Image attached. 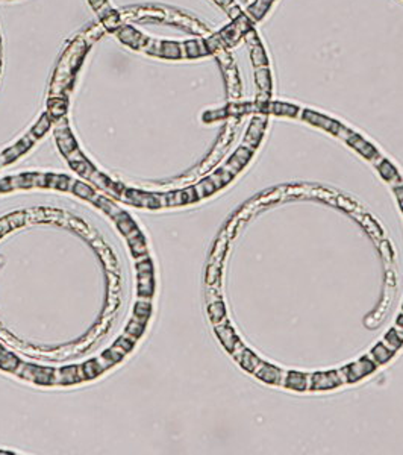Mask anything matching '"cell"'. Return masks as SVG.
<instances>
[{
    "instance_id": "6da1fadb",
    "label": "cell",
    "mask_w": 403,
    "mask_h": 455,
    "mask_svg": "<svg viewBox=\"0 0 403 455\" xmlns=\"http://www.w3.org/2000/svg\"><path fill=\"white\" fill-rule=\"evenodd\" d=\"M20 378L29 379V381L41 385H50L53 381L55 370L50 368H41V366H34V364H24L20 363L16 372Z\"/></svg>"
},
{
    "instance_id": "7a4b0ae2",
    "label": "cell",
    "mask_w": 403,
    "mask_h": 455,
    "mask_svg": "<svg viewBox=\"0 0 403 455\" xmlns=\"http://www.w3.org/2000/svg\"><path fill=\"white\" fill-rule=\"evenodd\" d=\"M136 275H138V296L150 298L155 292V280H153V267L152 261L149 258H143L136 262Z\"/></svg>"
},
{
    "instance_id": "3957f363",
    "label": "cell",
    "mask_w": 403,
    "mask_h": 455,
    "mask_svg": "<svg viewBox=\"0 0 403 455\" xmlns=\"http://www.w3.org/2000/svg\"><path fill=\"white\" fill-rule=\"evenodd\" d=\"M377 368V364L371 357H362L358 361L346 366L347 372V383H358L362 378L371 375Z\"/></svg>"
},
{
    "instance_id": "277c9868",
    "label": "cell",
    "mask_w": 403,
    "mask_h": 455,
    "mask_svg": "<svg viewBox=\"0 0 403 455\" xmlns=\"http://www.w3.org/2000/svg\"><path fill=\"white\" fill-rule=\"evenodd\" d=\"M341 378H339L336 370L331 372H317L309 375V390L314 391H324V390H332L341 385Z\"/></svg>"
},
{
    "instance_id": "5b68a950",
    "label": "cell",
    "mask_w": 403,
    "mask_h": 455,
    "mask_svg": "<svg viewBox=\"0 0 403 455\" xmlns=\"http://www.w3.org/2000/svg\"><path fill=\"white\" fill-rule=\"evenodd\" d=\"M232 355L238 361V364H240L244 370L250 372V373H255V370L262 364V360L258 355H255V353L252 352L250 349H247L241 343V340L238 341L235 349L232 350Z\"/></svg>"
},
{
    "instance_id": "8992f818",
    "label": "cell",
    "mask_w": 403,
    "mask_h": 455,
    "mask_svg": "<svg viewBox=\"0 0 403 455\" xmlns=\"http://www.w3.org/2000/svg\"><path fill=\"white\" fill-rule=\"evenodd\" d=\"M258 379H261L262 383L266 384H273V385H282L284 384V375L285 372L279 368H276L273 364H269V363H264L259 366V368L255 370L253 373Z\"/></svg>"
},
{
    "instance_id": "52a82bcc",
    "label": "cell",
    "mask_w": 403,
    "mask_h": 455,
    "mask_svg": "<svg viewBox=\"0 0 403 455\" xmlns=\"http://www.w3.org/2000/svg\"><path fill=\"white\" fill-rule=\"evenodd\" d=\"M38 138H36L32 132H29V135L28 137H24L23 140H20L16 146H11L9 149H6L2 155H0V167L2 166H5V164H8V162H11V161H14V159H17L21 154H24Z\"/></svg>"
},
{
    "instance_id": "ba28073f",
    "label": "cell",
    "mask_w": 403,
    "mask_h": 455,
    "mask_svg": "<svg viewBox=\"0 0 403 455\" xmlns=\"http://www.w3.org/2000/svg\"><path fill=\"white\" fill-rule=\"evenodd\" d=\"M343 140H346L352 147L353 149H356L359 154L364 157V158H367V159H373V158H381V155L377 154V150L369 143V141H365L364 138L361 137V135H358V134H355L353 131H347V134L344 135V138Z\"/></svg>"
},
{
    "instance_id": "9c48e42d",
    "label": "cell",
    "mask_w": 403,
    "mask_h": 455,
    "mask_svg": "<svg viewBox=\"0 0 403 455\" xmlns=\"http://www.w3.org/2000/svg\"><path fill=\"white\" fill-rule=\"evenodd\" d=\"M302 116H303V119L308 123L320 126V128L329 131V132H332L335 135L338 134L339 128H341V123H338V122H335V120H332L329 117H326V116H321V114H319V112H314L311 109H303V114H302Z\"/></svg>"
},
{
    "instance_id": "30bf717a",
    "label": "cell",
    "mask_w": 403,
    "mask_h": 455,
    "mask_svg": "<svg viewBox=\"0 0 403 455\" xmlns=\"http://www.w3.org/2000/svg\"><path fill=\"white\" fill-rule=\"evenodd\" d=\"M216 334L220 340V343L224 346V349L232 353L236 343L240 341V338L236 337V334L234 331V328L226 320H223L220 323H216Z\"/></svg>"
},
{
    "instance_id": "8fae6325",
    "label": "cell",
    "mask_w": 403,
    "mask_h": 455,
    "mask_svg": "<svg viewBox=\"0 0 403 455\" xmlns=\"http://www.w3.org/2000/svg\"><path fill=\"white\" fill-rule=\"evenodd\" d=\"M250 157H252V150L250 149H247L246 146H241V147H238L236 149V152L232 155V158L229 159V162L226 164V166L223 167L226 172H229L232 176H235L238 172H240L246 164L249 162V159H250Z\"/></svg>"
},
{
    "instance_id": "7c38bea8",
    "label": "cell",
    "mask_w": 403,
    "mask_h": 455,
    "mask_svg": "<svg viewBox=\"0 0 403 455\" xmlns=\"http://www.w3.org/2000/svg\"><path fill=\"white\" fill-rule=\"evenodd\" d=\"M282 385L285 388L296 390V391L309 390V375H305L302 372H296V370L285 372V378H284Z\"/></svg>"
},
{
    "instance_id": "4fadbf2b",
    "label": "cell",
    "mask_w": 403,
    "mask_h": 455,
    "mask_svg": "<svg viewBox=\"0 0 403 455\" xmlns=\"http://www.w3.org/2000/svg\"><path fill=\"white\" fill-rule=\"evenodd\" d=\"M264 126H266V119H264V117H256V119H253V122H252L250 128H249L247 134H246L244 144H243V146H246L247 149H250L252 152H253V149H255V147L258 146V143H259V138H261V135H262Z\"/></svg>"
},
{
    "instance_id": "5bb4252c",
    "label": "cell",
    "mask_w": 403,
    "mask_h": 455,
    "mask_svg": "<svg viewBox=\"0 0 403 455\" xmlns=\"http://www.w3.org/2000/svg\"><path fill=\"white\" fill-rule=\"evenodd\" d=\"M56 140H58V146L61 149V152L66 157H68L70 154H73L74 150H78V144L74 141L73 135L70 134L67 124H62V129H56Z\"/></svg>"
},
{
    "instance_id": "9a60e30c",
    "label": "cell",
    "mask_w": 403,
    "mask_h": 455,
    "mask_svg": "<svg viewBox=\"0 0 403 455\" xmlns=\"http://www.w3.org/2000/svg\"><path fill=\"white\" fill-rule=\"evenodd\" d=\"M118 36H120V40H121L123 43L129 44V46H132V47H135V49H141V47L147 43V38H144L140 32H136V31H135L134 28H131V26L121 28Z\"/></svg>"
},
{
    "instance_id": "2e32d148",
    "label": "cell",
    "mask_w": 403,
    "mask_h": 455,
    "mask_svg": "<svg viewBox=\"0 0 403 455\" xmlns=\"http://www.w3.org/2000/svg\"><path fill=\"white\" fill-rule=\"evenodd\" d=\"M56 373L59 376H53L52 384L68 385V384H76L81 381V378L78 375V366H67V368H62Z\"/></svg>"
},
{
    "instance_id": "e0dca14e",
    "label": "cell",
    "mask_w": 403,
    "mask_h": 455,
    "mask_svg": "<svg viewBox=\"0 0 403 455\" xmlns=\"http://www.w3.org/2000/svg\"><path fill=\"white\" fill-rule=\"evenodd\" d=\"M394 352H396V350L389 349V348L384 343V341H382V343H377V345L371 349L370 357L374 360V363H376L377 366H381V364H386L389 360H391V358L394 357Z\"/></svg>"
},
{
    "instance_id": "ac0fdd59",
    "label": "cell",
    "mask_w": 403,
    "mask_h": 455,
    "mask_svg": "<svg viewBox=\"0 0 403 455\" xmlns=\"http://www.w3.org/2000/svg\"><path fill=\"white\" fill-rule=\"evenodd\" d=\"M377 170H379L381 176L386 182H389V184L402 182V178H400L399 172L396 170V167L388 159H382L379 166H377Z\"/></svg>"
},
{
    "instance_id": "d6986e66",
    "label": "cell",
    "mask_w": 403,
    "mask_h": 455,
    "mask_svg": "<svg viewBox=\"0 0 403 455\" xmlns=\"http://www.w3.org/2000/svg\"><path fill=\"white\" fill-rule=\"evenodd\" d=\"M20 360L14 355V353L8 352L2 345H0V369L6 372H16L18 368Z\"/></svg>"
},
{
    "instance_id": "ffe728a7",
    "label": "cell",
    "mask_w": 403,
    "mask_h": 455,
    "mask_svg": "<svg viewBox=\"0 0 403 455\" xmlns=\"http://www.w3.org/2000/svg\"><path fill=\"white\" fill-rule=\"evenodd\" d=\"M150 313H152V305H150L149 300H144L143 298L135 303V308H134V320H138L140 323L146 325L147 319Z\"/></svg>"
},
{
    "instance_id": "44dd1931",
    "label": "cell",
    "mask_w": 403,
    "mask_h": 455,
    "mask_svg": "<svg viewBox=\"0 0 403 455\" xmlns=\"http://www.w3.org/2000/svg\"><path fill=\"white\" fill-rule=\"evenodd\" d=\"M67 111V100L59 99V97H52L49 100V116L52 119H59L66 114Z\"/></svg>"
},
{
    "instance_id": "7402d4cb",
    "label": "cell",
    "mask_w": 403,
    "mask_h": 455,
    "mask_svg": "<svg viewBox=\"0 0 403 455\" xmlns=\"http://www.w3.org/2000/svg\"><path fill=\"white\" fill-rule=\"evenodd\" d=\"M384 343L393 350H397L402 345H403V330H397V328H393L389 330L385 337H384Z\"/></svg>"
},
{
    "instance_id": "603a6c76",
    "label": "cell",
    "mask_w": 403,
    "mask_h": 455,
    "mask_svg": "<svg viewBox=\"0 0 403 455\" xmlns=\"http://www.w3.org/2000/svg\"><path fill=\"white\" fill-rule=\"evenodd\" d=\"M256 84L261 93H269L270 91V70L269 67H256Z\"/></svg>"
},
{
    "instance_id": "cb8c5ba5",
    "label": "cell",
    "mask_w": 403,
    "mask_h": 455,
    "mask_svg": "<svg viewBox=\"0 0 403 455\" xmlns=\"http://www.w3.org/2000/svg\"><path fill=\"white\" fill-rule=\"evenodd\" d=\"M208 313H209L211 320L214 323H220V322L226 320V308H224V303L221 300L212 302L208 307Z\"/></svg>"
},
{
    "instance_id": "d4e9b609",
    "label": "cell",
    "mask_w": 403,
    "mask_h": 455,
    "mask_svg": "<svg viewBox=\"0 0 403 455\" xmlns=\"http://www.w3.org/2000/svg\"><path fill=\"white\" fill-rule=\"evenodd\" d=\"M297 106L293 105H286V104H281V102H274V104H269L267 105V111L273 112V114H281V116H296L297 114Z\"/></svg>"
},
{
    "instance_id": "484cf974",
    "label": "cell",
    "mask_w": 403,
    "mask_h": 455,
    "mask_svg": "<svg viewBox=\"0 0 403 455\" xmlns=\"http://www.w3.org/2000/svg\"><path fill=\"white\" fill-rule=\"evenodd\" d=\"M161 56H164V58H171V59L181 58V56H182V53H181V44L162 41V44H161Z\"/></svg>"
},
{
    "instance_id": "4316f807",
    "label": "cell",
    "mask_w": 403,
    "mask_h": 455,
    "mask_svg": "<svg viewBox=\"0 0 403 455\" xmlns=\"http://www.w3.org/2000/svg\"><path fill=\"white\" fill-rule=\"evenodd\" d=\"M70 178L64 175H47V185L50 188H59V190H68Z\"/></svg>"
},
{
    "instance_id": "83f0119b",
    "label": "cell",
    "mask_w": 403,
    "mask_h": 455,
    "mask_svg": "<svg viewBox=\"0 0 403 455\" xmlns=\"http://www.w3.org/2000/svg\"><path fill=\"white\" fill-rule=\"evenodd\" d=\"M18 216H20V212L12 214V216L5 217V219L0 220V237H2L6 231H9L11 228H16V226H18V225H21V223L24 222L23 219H18V220H17Z\"/></svg>"
},
{
    "instance_id": "f1b7e54d",
    "label": "cell",
    "mask_w": 403,
    "mask_h": 455,
    "mask_svg": "<svg viewBox=\"0 0 403 455\" xmlns=\"http://www.w3.org/2000/svg\"><path fill=\"white\" fill-rule=\"evenodd\" d=\"M50 116H47V114H44V116H41V119L35 123V126L32 128V134L36 137V138H40V137H43L47 131H49V128H50Z\"/></svg>"
},
{
    "instance_id": "f546056e",
    "label": "cell",
    "mask_w": 403,
    "mask_h": 455,
    "mask_svg": "<svg viewBox=\"0 0 403 455\" xmlns=\"http://www.w3.org/2000/svg\"><path fill=\"white\" fill-rule=\"evenodd\" d=\"M84 369V373H85V379H91V378H96L99 376L100 373L103 372V369L100 368V364L97 363V360H91L88 361L82 366Z\"/></svg>"
},
{
    "instance_id": "4dcf8cb0",
    "label": "cell",
    "mask_w": 403,
    "mask_h": 455,
    "mask_svg": "<svg viewBox=\"0 0 403 455\" xmlns=\"http://www.w3.org/2000/svg\"><path fill=\"white\" fill-rule=\"evenodd\" d=\"M129 245L132 247V252L135 254V257L141 255V254H144V252H146V240H144L143 234H138L136 237L131 238Z\"/></svg>"
},
{
    "instance_id": "1f68e13d",
    "label": "cell",
    "mask_w": 403,
    "mask_h": 455,
    "mask_svg": "<svg viewBox=\"0 0 403 455\" xmlns=\"http://www.w3.org/2000/svg\"><path fill=\"white\" fill-rule=\"evenodd\" d=\"M73 193L78 194V196H81V197H84V199L91 200V197L94 196V190H93L91 187H88L86 184H84V182H74V185H73Z\"/></svg>"
},
{
    "instance_id": "d6a6232c",
    "label": "cell",
    "mask_w": 403,
    "mask_h": 455,
    "mask_svg": "<svg viewBox=\"0 0 403 455\" xmlns=\"http://www.w3.org/2000/svg\"><path fill=\"white\" fill-rule=\"evenodd\" d=\"M102 21H103L105 28H106L108 31H114V29H117V28L120 26V16L114 11L112 14H109L108 17H105Z\"/></svg>"
},
{
    "instance_id": "836d02e7",
    "label": "cell",
    "mask_w": 403,
    "mask_h": 455,
    "mask_svg": "<svg viewBox=\"0 0 403 455\" xmlns=\"http://www.w3.org/2000/svg\"><path fill=\"white\" fill-rule=\"evenodd\" d=\"M394 194L399 200V205H400V211L403 212V184H399L394 187Z\"/></svg>"
},
{
    "instance_id": "e575fe53",
    "label": "cell",
    "mask_w": 403,
    "mask_h": 455,
    "mask_svg": "<svg viewBox=\"0 0 403 455\" xmlns=\"http://www.w3.org/2000/svg\"><path fill=\"white\" fill-rule=\"evenodd\" d=\"M105 2H106V0H90V3L93 5V8H94V9H99V8L102 6Z\"/></svg>"
},
{
    "instance_id": "d590c367",
    "label": "cell",
    "mask_w": 403,
    "mask_h": 455,
    "mask_svg": "<svg viewBox=\"0 0 403 455\" xmlns=\"http://www.w3.org/2000/svg\"><path fill=\"white\" fill-rule=\"evenodd\" d=\"M396 326H397V328H400V330H403V314H399V315H397V319H396Z\"/></svg>"
},
{
    "instance_id": "8d00e7d4",
    "label": "cell",
    "mask_w": 403,
    "mask_h": 455,
    "mask_svg": "<svg viewBox=\"0 0 403 455\" xmlns=\"http://www.w3.org/2000/svg\"><path fill=\"white\" fill-rule=\"evenodd\" d=\"M402 308H403V305H402Z\"/></svg>"
}]
</instances>
